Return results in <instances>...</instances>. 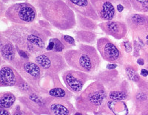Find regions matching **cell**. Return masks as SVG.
<instances>
[{
	"label": "cell",
	"instance_id": "cell-12",
	"mask_svg": "<svg viewBox=\"0 0 148 115\" xmlns=\"http://www.w3.org/2000/svg\"><path fill=\"white\" fill-rule=\"evenodd\" d=\"M100 21L108 22L116 17V8L113 0H90Z\"/></svg>",
	"mask_w": 148,
	"mask_h": 115
},
{
	"label": "cell",
	"instance_id": "cell-23",
	"mask_svg": "<svg viewBox=\"0 0 148 115\" xmlns=\"http://www.w3.org/2000/svg\"><path fill=\"white\" fill-rule=\"evenodd\" d=\"M49 95L56 98H66L68 95V92L62 87H56L52 88L49 90Z\"/></svg>",
	"mask_w": 148,
	"mask_h": 115
},
{
	"label": "cell",
	"instance_id": "cell-1",
	"mask_svg": "<svg viewBox=\"0 0 148 115\" xmlns=\"http://www.w3.org/2000/svg\"><path fill=\"white\" fill-rule=\"evenodd\" d=\"M0 34L13 42L16 48L30 55L42 53L51 36L50 30L36 23L27 25L13 24Z\"/></svg>",
	"mask_w": 148,
	"mask_h": 115
},
{
	"label": "cell",
	"instance_id": "cell-28",
	"mask_svg": "<svg viewBox=\"0 0 148 115\" xmlns=\"http://www.w3.org/2000/svg\"><path fill=\"white\" fill-rule=\"evenodd\" d=\"M121 47L124 48L125 51L127 53H130V52L132 51V45L131 43L129 42V41H125V42H123L122 44H121Z\"/></svg>",
	"mask_w": 148,
	"mask_h": 115
},
{
	"label": "cell",
	"instance_id": "cell-27",
	"mask_svg": "<svg viewBox=\"0 0 148 115\" xmlns=\"http://www.w3.org/2000/svg\"><path fill=\"white\" fill-rule=\"evenodd\" d=\"M113 2L116 5H122L125 8L130 9L131 7V5H130V0H113Z\"/></svg>",
	"mask_w": 148,
	"mask_h": 115
},
{
	"label": "cell",
	"instance_id": "cell-42",
	"mask_svg": "<svg viewBox=\"0 0 148 115\" xmlns=\"http://www.w3.org/2000/svg\"><path fill=\"white\" fill-rule=\"evenodd\" d=\"M146 39H147V40H148V35L146 36Z\"/></svg>",
	"mask_w": 148,
	"mask_h": 115
},
{
	"label": "cell",
	"instance_id": "cell-36",
	"mask_svg": "<svg viewBox=\"0 0 148 115\" xmlns=\"http://www.w3.org/2000/svg\"><path fill=\"white\" fill-rule=\"evenodd\" d=\"M141 75L143 78H147L148 76V69H141Z\"/></svg>",
	"mask_w": 148,
	"mask_h": 115
},
{
	"label": "cell",
	"instance_id": "cell-15",
	"mask_svg": "<svg viewBox=\"0 0 148 115\" xmlns=\"http://www.w3.org/2000/svg\"><path fill=\"white\" fill-rule=\"evenodd\" d=\"M16 46L9 39L0 34V55L3 60L8 63H14L18 57Z\"/></svg>",
	"mask_w": 148,
	"mask_h": 115
},
{
	"label": "cell",
	"instance_id": "cell-18",
	"mask_svg": "<svg viewBox=\"0 0 148 115\" xmlns=\"http://www.w3.org/2000/svg\"><path fill=\"white\" fill-rule=\"evenodd\" d=\"M96 34L93 31L80 30L76 32V40L82 44H92L95 42Z\"/></svg>",
	"mask_w": 148,
	"mask_h": 115
},
{
	"label": "cell",
	"instance_id": "cell-6",
	"mask_svg": "<svg viewBox=\"0 0 148 115\" xmlns=\"http://www.w3.org/2000/svg\"><path fill=\"white\" fill-rule=\"evenodd\" d=\"M11 65L16 69L29 84L34 86L39 84L43 71L36 62L31 61L30 59H22L18 56Z\"/></svg>",
	"mask_w": 148,
	"mask_h": 115
},
{
	"label": "cell",
	"instance_id": "cell-33",
	"mask_svg": "<svg viewBox=\"0 0 148 115\" xmlns=\"http://www.w3.org/2000/svg\"><path fill=\"white\" fill-rule=\"evenodd\" d=\"M117 67H118V64H116V63H109L106 66V68L108 70H113L116 69Z\"/></svg>",
	"mask_w": 148,
	"mask_h": 115
},
{
	"label": "cell",
	"instance_id": "cell-20",
	"mask_svg": "<svg viewBox=\"0 0 148 115\" xmlns=\"http://www.w3.org/2000/svg\"><path fill=\"white\" fill-rule=\"evenodd\" d=\"M16 100V97L14 94L10 92L2 93L0 97V107L1 108H9L14 105Z\"/></svg>",
	"mask_w": 148,
	"mask_h": 115
},
{
	"label": "cell",
	"instance_id": "cell-3",
	"mask_svg": "<svg viewBox=\"0 0 148 115\" xmlns=\"http://www.w3.org/2000/svg\"><path fill=\"white\" fill-rule=\"evenodd\" d=\"M64 57L67 65L73 69L88 74L96 72L101 63L97 49L86 44H80L77 49L66 50Z\"/></svg>",
	"mask_w": 148,
	"mask_h": 115
},
{
	"label": "cell",
	"instance_id": "cell-16",
	"mask_svg": "<svg viewBox=\"0 0 148 115\" xmlns=\"http://www.w3.org/2000/svg\"><path fill=\"white\" fill-rule=\"evenodd\" d=\"M49 108L54 115H70L73 111L69 103L60 100H51L49 103Z\"/></svg>",
	"mask_w": 148,
	"mask_h": 115
},
{
	"label": "cell",
	"instance_id": "cell-17",
	"mask_svg": "<svg viewBox=\"0 0 148 115\" xmlns=\"http://www.w3.org/2000/svg\"><path fill=\"white\" fill-rule=\"evenodd\" d=\"M76 16L77 26L81 30L93 31V30H96L99 26V24L96 23V21L93 20L92 18L80 15V14H76Z\"/></svg>",
	"mask_w": 148,
	"mask_h": 115
},
{
	"label": "cell",
	"instance_id": "cell-24",
	"mask_svg": "<svg viewBox=\"0 0 148 115\" xmlns=\"http://www.w3.org/2000/svg\"><path fill=\"white\" fill-rule=\"evenodd\" d=\"M109 97L113 101H120L126 100L127 98V94L123 91H113L110 93Z\"/></svg>",
	"mask_w": 148,
	"mask_h": 115
},
{
	"label": "cell",
	"instance_id": "cell-32",
	"mask_svg": "<svg viewBox=\"0 0 148 115\" xmlns=\"http://www.w3.org/2000/svg\"><path fill=\"white\" fill-rule=\"evenodd\" d=\"M54 49V42L52 40V38L49 40V43L47 44V46L46 47V50L47 51H53Z\"/></svg>",
	"mask_w": 148,
	"mask_h": 115
},
{
	"label": "cell",
	"instance_id": "cell-35",
	"mask_svg": "<svg viewBox=\"0 0 148 115\" xmlns=\"http://www.w3.org/2000/svg\"><path fill=\"white\" fill-rule=\"evenodd\" d=\"M4 5H5V3L1 2V17H3L4 16H5V11L7 10L6 8H5V6H4Z\"/></svg>",
	"mask_w": 148,
	"mask_h": 115
},
{
	"label": "cell",
	"instance_id": "cell-21",
	"mask_svg": "<svg viewBox=\"0 0 148 115\" xmlns=\"http://www.w3.org/2000/svg\"><path fill=\"white\" fill-rule=\"evenodd\" d=\"M133 10L140 14L148 13V0H130Z\"/></svg>",
	"mask_w": 148,
	"mask_h": 115
},
{
	"label": "cell",
	"instance_id": "cell-26",
	"mask_svg": "<svg viewBox=\"0 0 148 115\" xmlns=\"http://www.w3.org/2000/svg\"><path fill=\"white\" fill-rule=\"evenodd\" d=\"M52 40L54 42V49L53 50V52L60 53L61 52H62L64 49H66L65 46L64 45V44L62 43V41L59 40V38H52Z\"/></svg>",
	"mask_w": 148,
	"mask_h": 115
},
{
	"label": "cell",
	"instance_id": "cell-7",
	"mask_svg": "<svg viewBox=\"0 0 148 115\" xmlns=\"http://www.w3.org/2000/svg\"><path fill=\"white\" fill-rule=\"evenodd\" d=\"M106 97V92L102 84L99 81L91 84L81 95L80 102L83 103L84 110H92L102 104Z\"/></svg>",
	"mask_w": 148,
	"mask_h": 115
},
{
	"label": "cell",
	"instance_id": "cell-39",
	"mask_svg": "<svg viewBox=\"0 0 148 115\" xmlns=\"http://www.w3.org/2000/svg\"><path fill=\"white\" fill-rule=\"evenodd\" d=\"M117 7V10H118L119 13H121V12L123 11V10L125 8V7H124L122 5H120V4L117 5V7Z\"/></svg>",
	"mask_w": 148,
	"mask_h": 115
},
{
	"label": "cell",
	"instance_id": "cell-19",
	"mask_svg": "<svg viewBox=\"0 0 148 115\" xmlns=\"http://www.w3.org/2000/svg\"><path fill=\"white\" fill-rule=\"evenodd\" d=\"M135 100L138 104L139 110L142 112H148V92L139 91L135 96Z\"/></svg>",
	"mask_w": 148,
	"mask_h": 115
},
{
	"label": "cell",
	"instance_id": "cell-43",
	"mask_svg": "<svg viewBox=\"0 0 148 115\" xmlns=\"http://www.w3.org/2000/svg\"><path fill=\"white\" fill-rule=\"evenodd\" d=\"M147 45H148V40L147 41Z\"/></svg>",
	"mask_w": 148,
	"mask_h": 115
},
{
	"label": "cell",
	"instance_id": "cell-29",
	"mask_svg": "<svg viewBox=\"0 0 148 115\" xmlns=\"http://www.w3.org/2000/svg\"><path fill=\"white\" fill-rule=\"evenodd\" d=\"M16 50H17V53H18V56L20 57V58H22V59H30V54H29L28 52H25V51L20 50V49H18V48H16Z\"/></svg>",
	"mask_w": 148,
	"mask_h": 115
},
{
	"label": "cell",
	"instance_id": "cell-8",
	"mask_svg": "<svg viewBox=\"0 0 148 115\" xmlns=\"http://www.w3.org/2000/svg\"><path fill=\"white\" fill-rule=\"evenodd\" d=\"M96 49L101 57L110 63L122 64L125 57L122 51L110 38L103 37L96 42Z\"/></svg>",
	"mask_w": 148,
	"mask_h": 115
},
{
	"label": "cell",
	"instance_id": "cell-34",
	"mask_svg": "<svg viewBox=\"0 0 148 115\" xmlns=\"http://www.w3.org/2000/svg\"><path fill=\"white\" fill-rule=\"evenodd\" d=\"M22 1H27V0H1V2H2L5 4H8V3H13V2H22Z\"/></svg>",
	"mask_w": 148,
	"mask_h": 115
},
{
	"label": "cell",
	"instance_id": "cell-9",
	"mask_svg": "<svg viewBox=\"0 0 148 115\" xmlns=\"http://www.w3.org/2000/svg\"><path fill=\"white\" fill-rule=\"evenodd\" d=\"M128 30L133 35L138 38H146L148 35V15L145 14H129L125 18Z\"/></svg>",
	"mask_w": 148,
	"mask_h": 115
},
{
	"label": "cell",
	"instance_id": "cell-4",
	"mask_svg": "<svg viewBox=\"0 0 148 115\" xmlns=\"http://www.w3.org/2000/svg\"><path fill=\"white\" fill-rule=\"evenodd\" d=\"M5 17L15 24H31L37 18V10L29 2H17L8 7Z\"/></svg>",
	"mask_w": 148,
	"mask_h": 115
},
{
	"label": "cell",
	"instance_id": "cell-40",
	"mask_svg": "<svg viewBox=\"0 0 148 115\" xmlns=\"http://www.w3.org/2000/svg\"><path fill=\"white\" fill-rule=\"evenodd\" d=\"M74 115H83V114L82 113H80V112H76V113Z\"/></svg>",
	"mask_w": 148,
	"mask_h": 115
},
{
	"label": "cell",
	"instance_id": "cell-37",
	"mask_svg": "<svg viewBox=\"0 0 148 115\" xmlns=\"http://www.w3.org/2000/svg\"><path fill=\"white\" fill-rule=\"evenodd\" d=\"M145 60H144L143 58H139V59L137 60V63H138V65H140V66H144L145 65Z\"/></svg>",
	"mask_w": 148,
	"mask_h": 115
},
{
	"label": "cell",
	"instance_id": "cell-2",
	"mask_svg": "<svg viewBox=\"0 0 148 115\" xmlns=\"http://www.w3.org/2000/svg\"><path fill=\"white\" fill-rule=\"evenodd\" d=\"M42 17L59 30H68L77 25L75 12L64 0H35Z\"/></svg>",
	"mask_w": 148,
	"mask_h": 115
},
{
	"label": "cell",
	"instance_id": "cell-5",
	"mask_svg": "<svg viewBox=\"0 0 148 115\" xmlns=\"http://www.w3.org/2000/svg\"><path fill=\"white\" fill-rule=\"evenodd\" d=\"M35 62L43 72L51 75H58L69 67L64 55L53 51H47L39 54L35 58Z\"/></svg>",
	"mask_w": 148,
	"mask_h": 115
},
{
	"label": "cell",
	"instance_id": "cell-31",
	"mask_svg": "<svg viewBox=\"0 0 148 115\" xmlns=\"http://www.w3.org/2000/svg\"><path fill=\"white\" fill-rule=\"evenodd\" d=\"M138 83L139 84H141L142 88H145V90L144 91H147V92H148V80H142L141 79H140V80L138 82Z\"/></svg>",
	"mask_w": 148,
	"mask_h": 115
},
{
	"label": "cell",
	"instance_id": "cell-11",
	"mask_svg": "<svg viewBox=\"0 0 148 115\" xmlns=\"http://www.w3.org/2000/svg\"><path fill=\"white\" fill-rule=\"evenodd\" d=\"M25 79L11 64L2 65L0 69V84L2 86H14L18 85L20 87Z\"/></svg>",
	"mask_w": 148,
	"mask_h": 115
},
{
	"label": "cell",
	"instance_id": "cell-13",
	"mask_svg": "<svg viewBox=\"0 0 148 115\" xmlns=\"http://www.w3.org/2000/svg\"><path fill=\"white\" fill-rule=\"evenodd\" d=\"M99 27L106 35L120 40L126 36L128 27L125 22L112 20L99 24Z\"/></svg>",
	"mask_w": 148,
	"mask_h": 115
},
{
	"label": "cell",
	"instance_id": "cell-10",
	"mask_svg": "<svg viewBox=\"0 0 148 115\" xmlns=\"http://www.w3.org/2000/svg\"><path fill=\"white\" fill-rule=\"evenodd\" d=\"M88 78V73L73 69L65 70L62 75L66 86L73 92H80Z\"/></svg>",
	"mask_w": 148,
	"mask_h": 115
},
{
	"label": "cell",
	"instance_id": "cell-25",
	"mask_svg": "<svg viewBox=\"0 0 148 115\" xmlns=\"http://www.w3.org/2000/svg\"><path fill=\"white\" fill-rule=\"evenodd\" d=\"M61 41L64 44V45L65 46L66 49H69L71 47H74L76 46V42L73 37L71 36L68 35H63L61 38Z\"/></svg>",
	"mask_w": 148,
	"mask_h": 115
},
{
	"label": "cell",
	"instance_id": "cell-30",
	"mask_svg": "<svg viewBox=\"0 0 148 115\" xmlns=\"http://www.w3.org/2000/svg\"><path fill=\"white\" fill-rule=\"evenodd\" d=\"M13 115H31V114H29L28 113L25 112V111L22 110L19 106H16V108L15 112H14Z\"/></svg>",
	"mask_w": 148,
	"mask_h": 115
},
{
	"label": "cell",
	"instance_id": "cell-14",
	"mask_svg": "<svg viewBox=\"0 0 148 115\" xmlns=\"http://www.w3.org/2000/svg\"><path fill=\"white\" fill-rule=\"evenodd\" d=\"M76 14L84 16L95 21H100L90 0H64Z\"/></svg>",
	"mask_w": 148,
	"mask_h": 115
},
{
	"label": "cell",
	"instance_id": "cell-22",
	"mask_svg": "<svg viewBox=\"0 0 148 115\" xmlns=\"http://www.w3.org/2000/svg\"><path fill=\"white\" fill-rule=\"evenodd\" d=\"M125 69L129 79L134 82H136V83L139 81L141 78H140L138 74L137 73V68H135L133 66L127 65L125 67Z\"/></svg>",
	"mask_w": 148,
	"mask_h": 115
},
{
	"label": "cell",
	"instance_id": "cell-38",
	"mask_svg": "<svg viewBox=\"0 0 148 115\" xmlns=\"http://www.w3.org/2000/svg\"><path fill=\"white\" fill-rule=\"evenodd\" d=\"M0 115H10V113L5 108H1L0 110Z\"/></svg>",
	"mask_w": 148,
	"mask_h": 115
},
{
	"label": "cell",
	"instance_id": "cell-41",
	"mask_svg": "<svg viewBox=\"0 0 148 115\" xmlns=\"http://www.w3.org/2000/svg\"><path fill=\"white\" fill-rule=\"evenodd\" d=\"M141 115H148V112H144L143 114Z\"/></svg>",
	"mask_w": 148,
	"mask_h": 115
}]
</instances>
